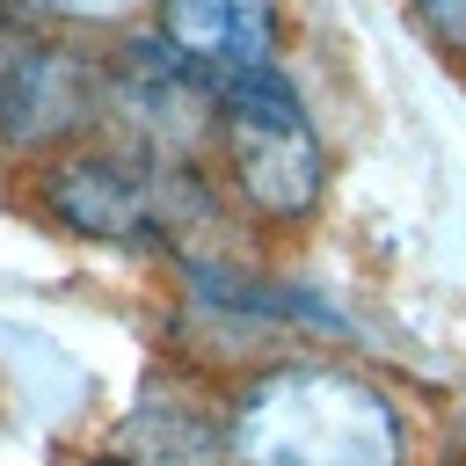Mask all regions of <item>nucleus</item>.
<instances>
[{
    "instance_id": "nucleus-1",
    "label": "nucleus",
    "mask_w": 466,
    "mask_h": 466,
    "mask_svg": "<svg viewBox=\"0 0 466 466\" xmlns=\"http://www.w3.org/2000/svg\"><path fill=\"white\" fill-rule=\"evenodd\" d=\"M400 408L342 364H284L233 408V466H400Z\"/></svg>"
},
{
    "instance_id": "nucleus-2",
    "label": "nucleus",
    "mask_w": 466,
    "mask_h": 466,
    "mask_svg": "<svg viewBox=\"0 0 466 466\" xmlns=\"http://www.w3.org/2000/svg\"><path fill=\"white\" fill-rule=\"evenodd\" d=\"M218 109H226V160H233L240 197L269 218L313 211L320 146H313V124H306V102L291 95V80L277 66L233 73V80H218Z\"/></svg>"
},
{
    "instance_id": "nucleus-3",
    "label": "nucleus",
    "mask_w": 466,
    "mask_h": 466,
    "mask_svg": "<svg viewBox=\"0 0 466 466\" xmlns=\"http://www.w3.org/2000/svg\"><path fill=\"white\" fill-rule=\"evenodd\" d=\"M44 197H51V211H58L73 233H87V240H138V233H153L160 211H167L160 175L138 167V160H124V153H73V160H58V167L44 175Z\"/></svg>"
},
{
    "instance_id": "nucleus-4",
    "label": "nucleus",
    "mask_w": 466,
    "mask_h": 466,
    "mask_svg": "<svg viewBox=\"0 0 466 466\" xmlns=\"http://www.w3.org/2000/svg\"><path fill=\"white\" fill-rule=\"evenodd\" d=\"M153 22L204 80L277 66V36H284L277 0H153Z\"/></svg>"
},
{
    "instance_id": "nucleus-5",
    "label": "nucleus",
    "mask_w": 466,
    "mask_h": 466,
    "mask_svg": "<svg viewBox=\"0 0 466 466\" xmlns=\"http://www.w3.org/2000/svg\"><path fill=\"white\" fill-rule=\"evenodd\" d=\"M87 66L73 51L51 44H22L0 58V138L15 146H44L66 138L73 124H87Z\"/></svg>"
},
{
    "instance_id": "nucleus-6",
    "label": "nucleus",
    "mask_w": 466,
    "mask_h": 466,
    "mask_svg": "<svg viewBox=\"0 0 466 466\" xmlns=\"http://www.w3.org/2000/svg\"><path fill=\"white\" fill-rule=\"evenodd\" d=\"M415 7V22L451 51V58H466V0H408Z\"/></svg>"
},
{
    "instance_id": "nucleus-7",
    "label": "nucleus",
    "mask_w": 466,
    "mask_h": 466,
    "mask_svg": "<svg viewBox=\"0 0 466 466\" xmlns=\"http://www.w3.org/2000/svg\"><path fill=\"white\" fill-rule=\"evenodd\" d=\"M22 7H36V15H58V22H109V15H124L131 0H22Z\"/></svg>"
}]
</instances>
